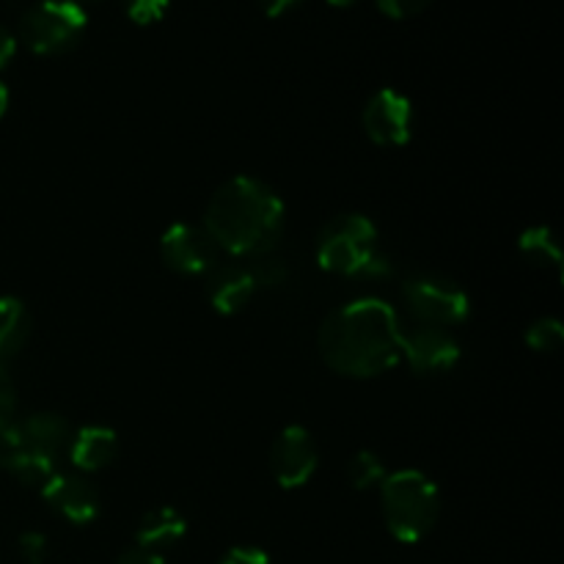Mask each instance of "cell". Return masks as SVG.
<instances>
[{
  "instance_id": "obj_1",
  "label": "cell",
  "mask_w": 564,
  "mask_h": 564,
  "mask_svg": "<svg viewBox=\"0 0 564 564\" xmlns=\"http://www.w3.org/2000/svg\"><path fill=\"white\" fill-rule=\"evenodd\" d=\"M400 317L389 303L364 297L339 306L319 328V356L345 378H378L402 361Z\"/></svg>"
},
{
  "instance_id": "obj_2",
  "label": "cell",
  "mask_w": 564,
  "mask_h": 564,
  "mask_svg": "<svg viewBox=\"0 0 564 564\" xmlns=\"http://www.w3.org/2000/svg\"><path fill=\"white\" fill-rule=\"evenodd\" d=\"M284 202L273 187L253 176H235L209 198L204 229L220 251L253 259L275 251L284 231Z\"/></svg>"
},
{
  "instance_id": "obj_3",
  "label": "cell",
  "mask_w": 564,
  "mask_h": 564,
  "mask_svg": "<svg viewBox=\"0 0 564 564\" xmlns=\"http://www.w3.org/2000/svg\"><path fill=\"white\" fill-rule=\"evenodd\" d=\"M319 268L345 279H383L391 273L389 257L380 248L378 229L367 215H339L323 229L317 242Z\"/></svg>"
},
{
  "instance_id": "obj_4",
  "label": "cell",
  "mask_w": 564,
  "mask_h": 564,
  "mask_svg": "<svg viewBox=\"0 0 564 564\" xmlns=\"http://www.w3.org/2000/svg\"><path fill=\"white\" fill-rule=\"evenodd\" d=\"M380 505L389 532L408 545L427 538L441 516L438 488L416 468L386 474L380 482Z\"/></svg>"
},
{
  "instance_id": "obj_5",
  "label": "cell",
  "mask_w": 564,
  "mask_h": 564,
  "mask_svg": "<svg viewBox=\"0 0 564 564\" xmlns=\"http://www.w3.org/2000/svg\"><path fill=\"white\" fill-rule=\"evenodd\" d=\"M88 17L75 0H42L22 14L20 36L36 55H58L80 42Z\"/></svg>"
},
{
  "instance_id": "obj_6",
  "label": "cell",
  "mask_w": 564,
  "mask_h": 564,
  "mask_svg": "<svg viewBox=\"0 0 564 564\" xmlns=\"http://www.w3.org/2000/svg\"><path fill=\"white\" fill-rule=\"evenodd\" d=\"M402 297L413 319L427 328H455L471 314L466 292L441 275H413L402 284Z\"/></svg>"
},
{
  "instance_id": "obj_7",
  "label": "cell",
  "mask_w": 564,
  "mask_h": 564,
  "mask_svg": "<svg viewBox=\"0 0 564 564\" xmlns=\"http://www.w3.org/2000/svg\"><path fill=\"white\" fill-rule=\"evenodd\" d=\"M317 441L301 424H290L281 430L270 446V471H273L279 488L284 490L303 488L317 471Z\"/></svg>"
},
{
  "instance_id": "obj_8",
  "label": "cell",
  "mask_w": 564,
  "mask_h": 564,
  "mask_svg": "<svg viewBox=\"0 0 564 564\" xmlns=\"http://www.w3.org/2000/svg\"><path fill=\"white\" fill-rule=\"evenodd\" d=\"M218 251L204 226L174 224L160 237L163 262L182 275H207L218 264Z\"/></svg>"
},
{
  "instance_id": "obj_9",
  "label": "cell",
  "mask_w": 564,
  "mask_h": 564,
  "mask_svg": "<svg viewBox=\"0 0 564 564\" xmlns=\"http://www.w3.org/2000/svg\"><path fill=\"white\" fill-rule=\"evenodd\" d=\"M364 130L378 147H405L413 135V105L397 88H380L364 108Z\"/></svg>"
},
{
  "instance_id": "obj_10",
  "label": "cell",
  "mask_w": 564,
  "mask_h": 564,
  "mask_svg": "<svg viewBox=\"0 0 564 564\" xmlns=\"http://www.w3.org/2000/svg\"><path fill=\"white\" fill-rule=\"evenodd\" d=\"M42 499L47 501L50 510H55L64 521L75 523V527H86V523L97 521L99 510H102L99 490L88 479L77 477V474L55 471L44 482Z\"/></svg>"
},
{
  "instance_id": "obj_11",
  "label": "cell",
  "mask_w": 564,
  "mask_h": 564,
  "mask_svg": "<svg viewBox=\"0 0 564 564\" xmlns=\"http://www.w3.org/2000/svg\"><path fill=\"white\" fill-rule=\"evenodd\" d=\"M402 358L416 375H446L460 361V345L449 330L419 325L402 336Z\"/></svg>"
},
{
  "instance_id": "obj_12",
  "label": "cell",
  "mask_w": 564,
  "mask_h": 564,
  "mask_svg": "<svg viewBox=\"0 0 564 564\" xmlns=\"http://www.w3.org/2000/svg\"><path fill=\"white\" fill-rule=\"evenodd\" d=\"M253 292L257 290H253L246 264H215L204 275V295H207L209 306L224 314V317L242 312L253 297Z\"/></svg>"
},
{
  "instance_id": "obj_13",
  "label": "cell",
  "mask_w": 564,
  "mask_h": 564,
  "mask_svg": "<svg viewBox=\"0 0 564 564\" xmlns=\"http://www.w3.org/2000/svg\"><path fill=\"white\" fill-rule=\"evenodd\" d=\"M14 433L22 449L39 457H50V460H55L72 441L69 424L58 413H33L22 422H14Z\"/></svg>"
},
{
  "instance_id": "obj_14",
  "label": "cell",
  "mask_w": 564,
  "mask_h": 564,
  "mask_svg": "<svg viewBox=\"0 0 564 564\" xmlns=\"http://www.w3.org/2000/svg\"><path fill=\"white\" fill-rule=\"evenodd\" d=\"M119 455V435L102 424H88L80 427L69 441L72 466L83 474H94L108 468Z\"/></svg>"
},
{
  "instance_id": "obj_15",
  "label": "cell",
  "mask_w": 564,
  "mask_h": 564,
  "mask_svg": "<svg viewBox=\"0 0 564 564\" xmlns=\"http://www.w3.org/2000/svg\"><path fill=\"white\" fill-rule=\"evenodd\" d=\"M187 532V521L180 510L174 507H158L149 510L147 516L138 521L135 529V549L152 551V554L163 556L165 549H174Z\"/></svg>"
},
{
  "instance_id": "obj_16",
  "label": "cell",
  "mask_w": 564,
  "mask_h": 564,
  "mask_svg": "<svg viewBox=\"0 0 564 564\" xmlns=\"http://www.w3.org/2000/svg\"><path fill=\"white\" fill-rule=\"evenodd\" d=\"M31 339V314L20 297H0V361L14 358Z\"/></svg>"
},
{
  "instance_id": "obj_17",
  "label": "cell",
  "mask_w": 564,
  "mask_h": 564,
  "mask_svg": "<svg viewBox=\"0 0 564 564\" xmlns=\"http://www.w3.org/2000/svg\"><path fill=\"white\" fill-rule=\"evenodd\" d=\"M518 248H521L523 257L532 264H538V268H562L560 240H556V235L549 226H529V229L518 237Z\"/></svg>"
},
{
  "instance_id": "obj_18",
  "label": "cell",
  "mask_w": 564,
  "mask_h": 564,
  "mask_svg": "<svg viewBox=\"0 0 564 564\" xmlns=\"http://www.w3.org/2000/svg\"><path fill=\"white\" fill-rule=\"evenodd\" d=\"M246 270L253 281V290H275V286H284L290 281V262L284 257H275L273 251L253 257L246 264Z\"/></svg>"
},
{
  "instance_id": "obj_19",
  "label": "cell",
  "mask_w": 564,
  "mask_h": 564,
  "mask_svg": "<svg viewBox=\"0 0 564 564\" xmlns=\"http://www.w3.org/2000/svg\"><path fill=\"white\" fill-rule=\"evenodd\" d=\"M347 477H350L356 490H369L383 482L386 468L375 452H358V455H352L350 466H347Z\"/></svg>"
},
{
  "instance_id": "obj_20",
  "label": "cell",
  "mask_w": 564,
  "mask_h": 564,
  "mask_svg": "<svg viewBox=\"0 0 564 564\" xmlns=\"http://www.w3.org/2000/svg\"><path fill=\"white\" fill-rule=\"evenodd\" d=\"M527 345L534 352H556L564 345V325L556 317H540L527 328Z\"/></svg>"
},
{
  "instance_id": "obj_21",
  "label": "cell",
  "mask_w": 564,
  "mask_h": 564,
  "mask_svg": "<svg viewBox=\"0 0 564 564\" xmlns=\"http://www.w3.org/2000/svg\"><path fill=\"white\" fill-rule=\"evenodd\" d=\"M169 6L171 0H127V17L135 25H152V22L163 20Z\"/></svg>"
},
{
  "instance_id": "obj_22",
  "label": "cell",
  "mask_w": 564,
  "mask_h": 564,
  "mask_svg": "<svg viewBox=\"0 0 564 564\" xmlns=\"http://www.w3.org/2000/svg\"><path fill=\"white\" fill-rule=\"evenodd\" d=\"M433 0H378V9L386 17H394V20H408V17L422 14Z\"/></svg>"
},
{
  "instance_id": "obj_23",
  "label": "cell",
  "mask_w": 564,
  "mask_h": 564,
  "mask_svg": "<svg viewBox=\"0 0 564 564\" xmlns=\"http://www.w3.org/2000/svg\"><path fill=\"white\" fill-rule=\"evenodd\" d=\"M14 411H17L14 383H11L9 372H6L3 361H0V427L9 422H14Z\"/></svg>"
},
{
  "instance_id": "obj_24",
  "label": "cell",
  "mask_w": 564,
  "mask_h": 564,
  "mask_svg": "<svg viewBox=\"0 0 564 564\" xmlns=\"http://www.w3.org/2000/svg\"><path fill=\"white\" fill-rule=\"evenodd\" d=\"M20 556L25 564H44V556H47V538L39 532H25L20 538Z\"/></svg>"
},
{
  "instance_id": "obj_25",
  "label": "cell",
  "mask_w": 564,
  "mask_h": 564,
  "mask_svg": "<svg viewBox=\"0 0 564 564\" xmlns=\"http://www.w3.org/2000/svg\"><path fill=\"white\" fill-rule=\"evenodd\" d=\"M218 564H273L270 556L262 549H253V545H237V549L226 551L220 556Z\"/></svg>"
},
{
  "instance_id": "obj_26",
  "label": "cell",
  "mask_w": 564,
  "mask_h": 564,
  "mask_svg": "<svg viewBox=\"0 0 564 564\" xmlns=\"http://www.w3.org/2000/svg\"><path fill=\"white\" fill-rule=\"evenodd\" d=\"M116 564H165V560L160 554H152V551L130 549L127 554L119 556V562Z\"/></svg>"
},
{
  "instance_id": "obj_27",
  "label": "cell",
  "mask_w": 564,
  "mask_h": 564,
  "mask_svg": "<svg viewBox=\"0 0 564 564\" xmlns=\"http://www.w3.org/2000/svg\"><path fill=\"white\" fill-rule=\"evenodd\" d=\"M14 53H17V39L11 36V31H6V28L0 25V69L14 58Z\"/></svg>"
},
{
  "instance_id": "obj_28",
  "label": "cell",
  "mask_w": 564,
  "mask_h": 564,
  "mask_svg": "<svg viewBox=\"0 0 564 564\" xmlns=\"http://www.w3.org/2000/svg\"><path fill=\"white\" fill-rule=\"evenodd\" d=\"M259 3H262L264 14L268 17H281L284 11H290L292 6L301 3V0H259Z\"/></svg>"
},
{
  "instance_id": "obj_29",
  "label": "cell",
  "mask_w": 564,
  "mask_h": 564,
  "mask_svg": "<svg viewBox=\"0 0 564 564\" xmlns=\"http://www.w3.org/2000/svg\"><path fill=\"white\" fill-rule=\"evenodd\" d=\"M6 108H9V91H6V86L0 83V119H3Z\"/></svg>"
},
{
  "instance_id": "obj_30",
  "label": "cell",
  "mask_w": 564,
  "mask_h": 564,
  "mask_svg": "<svg viewBox=\"0 0 564 564\" xmlns=\"http://www.w3.org/2000/svg\"><path fill=\"white\" fill-rule=\"evenodd\" d=\"M330 6H336V9H347V6H352V3H358V0H328Z\"/></svg>"
}]
</instances>
